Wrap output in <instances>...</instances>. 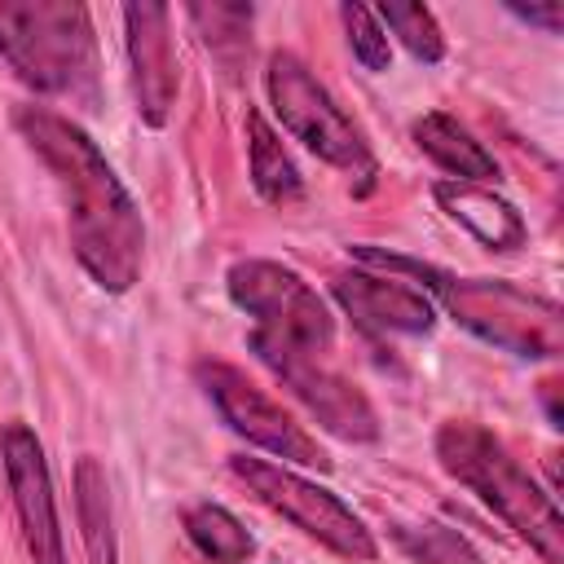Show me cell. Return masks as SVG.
<instances>
[{"instance_id":"obj_7","label":"cell","mask_w":564,"mask_h":564,"mask_svg":"<svg viewBox=\"0 0 564 564\" xmlns=\"http://www.w3.org/2000/svg\"><path fill=\"white\" fill-rule=\"evenodd\" d=\"M229 471L269 507L278 511L282 520H291L300 533H308L313 542H322L326 551L344 555V560H375V538L370 529L361 524V516L352 507H344L330 489L278 467V463H264V458H229Z\"/></svg>"},{"instance_id":"obj_2","label":"cell","mask_w":564,"mask_h":564,"mask_svg":"<svg viewBox=\"0 0 564 564\" xmlns=\"http://www.w3.org/2000/svg\"><path fill=\"white\" fill-rule=\"evenodd\" d=\"M436 458L458 485L494 507V516H502L507 529H516L546 564H564V520L555 498L538 489V480L511 458V449L494 432L471 419H449L436 432Z\"/></svg>"},{"instance_id":"obj_18","label":"cell","mask_w":564,"mask_h":564,"mask_svg":"<svg viewBox=\"0 0 564 564\" xmlns=\"http://www.w3.org/2000/svg\"><path fill=\"white\" fill-rule=\"evenodd\" d=\"M375 18H379V26L392 31L419 62L432 66V62L445 57V35H441L432 9H423V4H383Z\"/></svg>"},{"instance_id":"obj_1","label":"cell","mask_w":564,"mask_h":564,"mask_svg":"<svg viewBox=\"0 0 564 564\" xmlns=\"http://www.w3.org/2000/svg\"><path fill=\"white\" fill-rule=\"evenodd\" d=\"M22 141L31 154L53 172V185L66 203V225H70V247L88 278L101 291H128L141 278V256H145V225L132 203V194L119 185L115 167L106 154L93 145V137L44 110V106H18L13 115Z\"/></svg>"},{"instance_id":"obj_3","label":"cell","mask_w":564,"mask_h":564,"mask_svg":"<svg viewBox=\"0 0 564 564\" xmlns=\"http://www.w3.org/2000/svg\"><path fill=\"white\" fill-rule=\"evenodd\" d=\"M357 256L370 260V264H383V269H410V273L427 278V286L436 291L445 313L458 326H467L476 339H485L502 352L555 357L564 348V313L546 295L520 291V286L498 282V278H454V273H441L432 264L383 256V251H370V247H357Z\"/></svg>"},{"instance_id":"obj_17","label":"cell","mask_w":564,"mask_h":564,"mask_svg":"<svg viewBox=\"0 0 564 564\" xmlns=\"http://www.w3.org/2000/svg\"><path fill=\"white\" fill-rule=\"evenodd\" d=\"M185 533H189V542H194L207 560H216V564H247L251 551H256L251 533H247L225 507H216V502L189 507V511H185Z\"/></svg>"},{"instance_id":"obj_15","label":"cell","mask_w":564,"mask_h":564,"mask_svg":"<svg viewBox=\"0 0 564 564\" xmlns=\"http://www.w3.org/2000/svg\"><path fill=\"white\" fill-rule=\"evenodd\" d=\"M75 511H79L88 560L93 564H115L119 542H115V520H110V489H106V471L93 454H84L79 467H75Z\"/></svg>"},{"instance_id":"obj_14","label":"cell","mask_w":564,"mask_h":564,"mask_svg":"<svg viewBox=\"0 0 564 564\" xmlns=\"http://www.w3.org/2000/svg\"><path fill=\"white\" fill-rule=\"evenodd\" d=\"M414 141H419L423 154H432V159H436L445 172H454L458 181H471V185L498 181L494 154H489L458 119H449V115H441V110L414 119Z\"/></svg>"},{"instance_id":"obj_16","label":"cell","mask_w":564,"mask_h":564,"mask_svg":"<svg viewBox=\"0 0 564 564\" xmlns=\"http://www.w3.org/2000/svg\"><path fill=\"white\" fill-rule=\"evenodd\" d=\"M247 145H251V181H256V189L269 198V203H295L300 198V172H295V163H291V154L282 150V141H278V132L251 110L247 115Z\"/></svg>"},{"instance_id":"obj_20","label":"cell","mask_w":564,"mask_h":564,"mask_svg":"<svg viewBox=\"0 0 564 564\" xmlns=\"http://www.w3.org/2000/svg\"><path fill=\"white\" fill-rule=\"evenodd\" d=\"M339 18H344V26H348L352 57H357L366 70H388L392 48H388V35H383L379 18H375L366 4H344V9H339Z\"/></svg>"},{"instance_id":"obj_19","label":"cell","mask_w":564,"mask_h":564,"mask_svg":"<svg viewBox=\"0 0 564 564\" xmlns=\"http://www.w3.org/2000/svg\"><path fill=\"white\" fill-rule=\"evenodd\" d=\"M392 533L419 564H480V555L467 546V538H458L445 524H419V529H392Z\"/></svg>"},{"instance_id":"obj_22","label":"cell","mask_w":564,"mask_h":564,"mask_svg":"<svg viewBox=\"0 0 564 564\" xmlns=\"http://www.w3.org/2000/svg\"><path fill=\"white\" fill-rule=\"evenodd\" d=\"M511 13H516V18H524V22H533V26H542L546 35H555V31L564 26V4H560V0H546V4H529V9L511 4Z\"/></svg>"},{"instance_id":"obj_23","label":"cell","mask_w":564,"mask_h":564,"mask_svg":"<svg viewBox=\"0 0 564 564\" xmlns=\"http://www.w3.org/2000/svg\"><path fill=\"white\" fill-rule=\"evenodd\" d=\"M546 388V419H551V427H560V410H555V383H542Z\"/></svg>"},{"instance_id":"obj_9","label":"cell","mask_w":564,"mask_h":564,"mask_svg":"<svg viewBox=\"0 0 564 564\" xmlns=\"http://www.w3.org/2000/svg\"><path fill=\"white\" fill-rule=\"evenodd\" d=\"M251 348H256V357L308 405V414H313L326 432H335V436H344V441H375V436H379V414H375V405L366 401V392H361L357 383H348L344 375L317 366L313 352H295V348L269 344V339H260V335H251Z\"/></svg>"},{"instance_id":"obj_4","label":"cell","mask_w":564,"mask_h":564,"mask_svg":"<svg viewBox=\"0 0 564 564\" xmlns=\"http://www.w3.org/2000/svg\"><path fill=\"white\" fill-rule=\"evenodd\" d=\"M0 53L35 93L97 101V35L84 4L0 0Z\"/></svg>"},{"instance_id":"obj_10","label":"cell","mask_w":564,"mask_h":564,"mask_svg":"<svg viewBox=\"0 0 564 564\" xmlns=\"http://www.w3.org/2000/svg\"><path fill=\"white\" fill-rule=\"evenodd\" d=\"M0 454H4V476L13 489V507H18V524H22V542H26L31 560L66 564L57 507H53V480H48V463H44L35 432L26 423H9L0 436Z\"/></svg>"},{"instance_id":"obj_12","label":"cell","mask_w":564,"mask_h":564,"mask_svg":"<svg viewBox=\"0 0 564 564\" xmlns=\"http://www.w3.org/2000/svg\"><path fill=\"white\" fill-rule=\"evenodd\" d=\"M335 300L352 322L366 330H392V335H423L432 326V300L397 278H375V273H339L335 278Z\"/></svg>"},{"instance_id":"obj_5","label":"cell","mask_w":564,"mask_h":564,"mask_svg":"<svg viewBox=\"0 0 564 564\" xmlns=\"http://www.w3.org/2000/svg\"><path fill=\"white\" fill-rule=\"evenodd\" d=\"M229 300L256 317L260 339L295 348V352H326L335 339V317L326 300L295 273L273 260H238L225 278Z\"/></svg>"},{"instance_id":"obj_13","label":"cell","mask_w":564,"mask_h":564,"mask_svg":"<svg viewBox=\"0 0 564 564\" xmlns=\"http://www.w3.org/2000/svg\"><path fill=\"white\" fill-rule=\"evenodd\" d=\"M436 203L467 229V234H476L485 247H494V251H516V247H524V220H520V212L507 203V198H498L494 189H485V185H471V181H441L436 185Z\"/></svg>"},{"instance_id":"obj_11","label":"cell","mask_w":564,"mask_h":564,"mask_svg":"<svg viewBox=\"0 0 564 564\" xmlns=\"http://www.w3.org/2000/svg\"><path fill=\"white\" fill-rule=\"evenodd\" d=\"M167 22H172V9H163V4H128L123 9L137 110L154 128L167 119V110L176 101V53H172Z\"/></svg>"},{"instance_id":"obj_21","label":"cell","mask_w":564,"mask_h":564,"mask_svg":"<svg viewBox=\"0 0 564 564\" xmlns=\"http://www.w3.org/2000/svg\"><path fill=\"white\" fill-rule=\"evenodd\" d=\"M189 18L203 26V40H207V44H225V40L247 35V26H251V4H194Z\"/></svg>"},{"instance_id":"obj_8","label":"cell","mask_w":564,"mask_h":564,"mask_svg":"<svg viewBox=\"0 0 564 564\" xmlns=\"http://www.w3.org/2000/svg\"><path fill=\"white\" fill-rule=\"evenodd\" d=\"M198 383L203 392L212 397V405L220 410V419L247 436L251 445L269 449L273 458L282 463H300V467H326L330 458L322 454L317 436H308L264 388H256L238 366H225V361H203L198 366Z\"/></svg>"},{"instance_id":"obj_6","label":"cell","mask_w":564,"mask_h":564,"mask_svg":"<svg viewBox=\"0 0 564 564\" xmlns=\"http://www.w3.org/2000/svg\"><path fill=\"white\" fill-rule=\"evenodd\" d=\"M264 88H269V101H273L282 128L295 141H304L317 159H326L330 167L357 172V176L375 172V159H370V145H366L361 128L339 110V101L317 84V75L295 53H273L269 57Z\"/></svg>"}]
</instances>
